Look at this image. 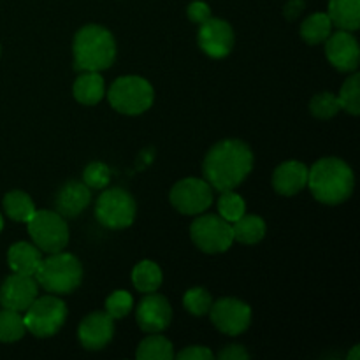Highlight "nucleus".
<instances>
[{"label":"nucleus","mask_w":360,"mask_h":360,"mask_svg":"<svg viewBox=\"0 0 360 360\" xmlns=\"http://www.w3.org/2000/svg\"><path fill=\"white\" fill-rule=\"evenodd\" d=\"M253 169V153L250 146L238 139H225L214 144L206 155L202 172L211 188L218 192L234 190L245 181Z\"/></svg>","instance_id":"nucleus-1"},{"label":"nucleus","mask_w":360,"mask_h":360,"mask_svg":"<svg viewBox=\"0 0 360 360\" xmlns=\"http://www.w3.org/2000/svg\"><path fill=\"white\" fill-rule=\"evenodd\" d=\"M354 171L340 158H320L308 169V185L313 197L327 206L345 202L354 192Z\"/></svg>","instance_id":"nucleus-2"},{"label":"nucleus","mask_w":360,"mask_h":360,"mask_svg":"<svg viewBox=\"0 0 360 360\" xmlns=\"http://www.w3.org/2000/svg\"><path fill=\"white\" fill-rule=\"evenodd\" d=\"M72 51L74 69L81 72H98L115 62L116 42L108 28L101 25H86L77 30Z\"/></svg>","instance_id":"nucleus-3"},{"label":"nucleus","mask_w":360,"mask_h":360,"mask_svg":"<svg viewBox=\"0 0 360 360\" xmlns=\"http://www.w3.org/2000/svg\"><path fill=\"white\" fill-rule=\"evenodd\" d=\"M34 278L49 294H70L81 285L83 267L79 259L62 250V252L49 253L48 259H42Z\"/></svg>","instance_id":"nucleus-4"},{"label":"nucleus","mask_w":360,"mask_h":360,"mask_svg":"<svg viewBox=\"0 0 360 360\" xmlns=\"http://www.w3.org/2000/svg\"><path fill=\"white\" fill-rule=\"evenodd\" d=\"M109 104L122 115H141L153 104V86L141 76H122L108 91Z\"/></svg>","instance_id":"nucleus-5"},{"label":"nucleus","mask_w":360,"mask_h":360,"mask_svg":"<svg viewBox=\"0 0 360 360\" xmlns=\"http://www.w3.org/2000/svg\"><path fill=\"white\" fill-rule=\"evenodd\" d=\"M28 234L41 252L56 253L62 252L69 243V227L65 218L56 211L41 210L32 214L27 221Z\"/></svg>","instance_id":"nucleus-6"},{"label":"nucleus","mask_w":360,"mask_h":360,"mask_svg":"<svg viewBox=\"0 0 360 360\" xmlns=\"http://www.w3.org/2000/svg\"><path fill=\"white\" fill-rule=\"evenodd\" d=\"M67 319V306L62 299L55 295L35 297V301L25 311V327L27 333L37 338L55 336Z\"/></svg>","instance_id":"nucleus-7"},{"label":"nucleus","mask_w":360,"mask_h":360,"mask_svg":"<svg viewBox=\"0 0 360 360\" xmlns=\"http://www.w3.org/2000/svg\"><path fill=\"white\" fill-rule=\"evenodd\" d=\"M95 217L98 224L112 231L127 229L136 218V200L127 190L109 188L97 199Z\"/></svg>","instance_id":"nucleus-8"},{"label":"nucleus","mask_w":360,"mask_h":360,"mask_svg":"<svg viewBox=\"0 0 360 360\" xmlns=\"http://www.w3.org/2000/svg\"><path fill=\"white\" fill-rule=\"evenodd\" d=\"M190 238L199 250L206 253H224L234 243L232 224L217 214H202L193 220Z\"/></svg>","instance_id":"nucleus-9"},{"label":"nucleus","mask_w":360,"mask_h":360,"mask_svg":"<svg viewBox=\"0 0 360 360\" xmlns=\"http://www.w3.org/2000/svg\"><path fill=\"white\" fill-rule=\"evenodd\" d=\"M213 202V188L206 179L185 178L171 190V204L183 214H200Z\"/></svg>","instance_id":"nucleus-10"},{"label":"nucleus","mask_w":360,"mask_h":360,"mask_svg":"<svg viewBox=\"0 0 360 360\" xmlns=\"http://www.w3.org/2000/svg\"><path fill=\"white\" fill-rule=\"evenodd\" d=\"M207 313L211 315L213 326L227 336H239L252 323V308L234 297L218 299Z\"/></svg>","instance_id":"nucleus-11"},{"label":"nucleus","mask_w":360,"mask_h":360,"mask_svg":"<svg viewBox=\"0 0 360 360\" xmlns=\"http://www.w3.org/2000/svg\"><path fill=\"white\" fill-rule=\"evenodd\" d=\"M39 294V283L30 274L13 273L0 287V304L6 309L25 313Z\"/></svg>","instance_id":"nucleus-12"},{"label":"nucleus","mask_w":360,"mask_h":360,"mask_svg":"<svg viewBox=\"0 0 360 360\" xmlns=\"http://www.w3.org/2000/svg\"><path fill=\"white\" fill-rule=\"evenodd\" d=\"M197 41H199L200 49L211 58H224L232 51L234 30L227 21L210 18L204 23H200Z\"/></svg>","instance_id":"nucleus-13"},{"label":"nucleus","mask_w":360,"mask_h":360,"mask_svg":"<svg viewBox=\"0 0 360 360\" xmlns=\"http://www.w3.org/2000/svg\"><path fill=\"white\" fill-rule=\"evenodd\" d=\"M326 55L329 62L341 72H355L360 60L359 42L350 32L340 30L327 37Z\"/></svg>","instance_id":"nucleus-14"},{"label":"nucleus","mask_w":360,"mask_h":360,"mask_svg":"<svg viewBox=\"0 0 360 360\" xmlns=\"http://www.w3.org/2000/svg\"><path fill=\"white\" fill-rule=\"evenodd\" d=\"M115 336V319L105 311H95L84 316L77 329V338L86 350H102Z\"/></svg>","instance_id":"nucleus-15"},{"label":"nucleus","mask_w":360,"mask_h":360,"mask_svg":"<svg viewBox=\"0 0 360 360\" xmlns=\"http://www.w3.org/2000/svg\"><path fill=\"white\" fill-rule=\"evenodd\" d=\"M137 323L141 329L148 334L162 333L169 327L172 319V309L167 299L164 295H158L151 292L148 297L139 302L136 311Z\"/></svg>","instance_id":"nucleus-16"},{"label":"nucleus","mask_w":360,"mask_h":360,"mask_svg":"<svg viewBox=\"0 0 360 360\" xmlns=\"http://www.w3.org/2000/svg\"><path fill=\"white\" fill-rule=\"evenodd\" d=\"M91 192L84 183L67 181L55 199L56 213L63 218H74L90 206Z\"/></svg>","instance_id":"nucleus-17"},{"label":"nucleus","mask_w":360,"mask_h":360,"mask_svg":"<svg viewBox=\"0 0 360 360\" xmlns=\"http://www.w3.org/2000/svg\"><path fill=\"white\" fill-rule=\"evenodd\" d=\"M308 185V167L299 160L283 162L273 174V188L280 195H295Z\"/></svg>","instance_id":"nucleus-18"},{"label":"nucleus","mask_w":360,"mask_h":360,"mask_svg":"<svg viewBox=\"0 0 360 360\" xmlns=\"http://www.w3.org/2000/svg\"><path fill=\"white\" fill-rule=\"evenodd\" d=\"M41 260V250L35 245H30V243H16L7 252V264L13 269V273L30 274V276H34Z\"/></svg>","instance_id":"nucleus-19"},{"label":"nucleus","mask_w":360,"mask_h":360,"mask_svg":"<svg viewBox=\"0 0 360 360\" xmlns=\"http://www.w3.org/2000/svg\"><path fill=\"white\" fill-rule=\"evenodd\" d=\"M327 14L340 30H357L360 27V0H330Z\"/></svg>","instance_id":"nucleus-20"},{"label":"nucleus","mask_w":360,"mask_h":360,"mask_svg":"<svg viewBox=\"0 0 360 360\" xmlns=\"http://www.w3.org/2000/svg\"><path fill=\"white\" fill-rule=\"evenodd\" d=\"M74 98L79 104L95 105L102 101L105 94L104 77L98 72H83L74 83Z\"/></svg>","instance_id":"nucleus-21"},{"label":"nucleus","mask_w":360,"mask_h":360,"mask_svg":"<svg viewBox=\"0 0 360 360\" xmlns=\"http://www.w3.org/2000/svg\"><path fill=\"white\" fill-rule=\"evenodd\" d=\"M232 236L243 245H257L266 236V221L257 214H243L232 224Z\"/></svg>","instance_id":"nucleus-22"},{"label":"nucleus","mask_w":360,"mask_h":360,"mask_svg":"<svg viewBox=\"0 0 360 360\" xmlns=\"http://www.w3.org/2000/svg\"><path fill=\"white\" fill-rule=\"evenodd\" d=\"M136 357L139 360H172L174 359V348L167 338L160 336L158 333L150 334L146 340L141 341Z\"/></svg>","instance_id":"nucleus-23"},{"label":"nucleus","mask_w":360,"mask_h":360,"mask_svg":"<svg viewBox=\"0 0 360 360\" xmlns=\"http://www.w3.org/2000/svg\"><path fill=\"white\" fill-rule=\"evenodd\" d=\"M4 210L11 220L27 224L32 214L35 213V204L28 193L21 192V190H13L4 197Z\"/></svg>","instance_id":"nucleus-24"},{"label":"nucleus","mask_w":360,"mask_h":360,"mask_svg":"<svg viewBox=\"0 0 360 360\" xmlns=\"http://www.w3.org/2000/svg\"><path fill=\"white\" fill-rule=\"evenodd\" d=\"M162 269L151 260H143L132 271V283L143 294H151L162 285Z\"/></svg>","instance_id":"nucleus-25"},{"label":"nucleus","mask_w":360,"mask_h":360,"mask_svg":"<svg viewBox=\"0 0 360 360\" xmlns=\"http://www.w3.org/2000/svg\"><path fill=\"white\" fill-rule=\"evenodd\" d=\"M333 32V21L327 13H315L306 18L301 25V37L308 44H320L327 41Z\"/></svg>","instance_id":"nucleus-26"},{"label":"nucleus","mask_w":360,"mask_h":360,"mask_svg":"<svg viewBox=\"0 0 360 360\" xmlns=\"http://www.w3.org/2000/svg\"><path fill=\"white\" fill-rule=\"evenodd\" d=\"M25 333H27V327H25L21 313L4 308L0 311V341L2 343H14V341L21 340Z\"/></svg>","instance_id":"nucleus-27"},{"label":"nucleus","mask_w":360,"mask_h":360,"mask_svg":"<svg viewBox=\"0 0 360 360\" xmlns=\"http://www.w3.org/2000/svg\"><path fill=\"white\" fill-rule=\"evenodd\" d=\"M341 109H345L350 115H360V74L355 72L354 76L348 77L341 86L340 95H338Z\"/></svg>","instance_id":"nucleus-28"},{"label":"nucleus","mask_w":360,"mask_h":360,"mask_svg":"<svg viewBox=\"0 0 360 360\" xmlns=\"http://www.w3.org/2000/svg\"><path fill=\"white\" fill-rule=\"evenodd\" d=\"M218 211H220V217L224 220H227L229 224H234L246 213L245 199L232 190H225L218 199Z\"/></svg>","instance_id":"nucleus-29"},{"label":"nucleus","mask_w":360,"mask_h":360,"mask_svg":"<svg viewBox=\"0 0 360 360\" xmlns=\"http://www.w3.org/2000/svg\"><path fill=\"white\" fill-rule=\"evenodd\" d=\"M309 111L315 118L320 120H329L336 116L341 111L340 101L338 95H333L330 91H322V94L315 95L309 102Z\"/></svg>","instance_id":"nucleus-30"},{"label":"nucleus","mask_w":360,"mask_h":360,"mask_svg":"<svg viewBox=\"0 0 360 360\" xmlns=\"http://www.w3.org/2000/svg\"><path fill=\"white\" fill-rule=\"evenodd\" d=\"M211 304H213V299H211L210 292L206 288H190L186 290V294L183 295V306L186 308V311L192 313L195 316H202L210 311Z\"/></svg>","instance_id":"nucleus-31"},{"label":"nucleus","mask_w":360,"mask_h":360,"mask_svg":"<svg viewBox=\"0 0 360 360\" xmlns=\"http://www.w3.org/2000/svg\"><path fill=\"white\" fill-rule=\"evenodd\" d=\"M109 179H111V171L104 162H91L86 165L83 172L84 185L90 190H102L108 186Z\"/></svg>","instance_id":"nucleus-32"},{"label":"nucleus","mask_w":360,"mask_h":360,"mask_svg":"<svg viewBox=\"0 0 360 360\" xmlns=\"http://www.w3.org/2000/svg\"><path fill=\"white\" fill-rule=\"evenodd\" d=\"M134 299L129 292L125 290H116L105 299V313L112 316V319H123L132 311Z\"/></svg>","instance_id":"nucleus-33"},{"label":"nucleus","mask_w":360,"mask_h":360,"mask_svg":"<svg viewBox=\"0 0 360 360\" xmlns=\"http://www.w3.org/2000/svg\"><path fill=\"white\" fill-rule=\"evenodd\" d=\"M186 14H188L190 21L200 25V23H204L206 20H210L211 9L206 2H200V0H197V2L190 4L188 9H186Z\"/></svg>","instance_id":"nucleus-34"},{"label":"nucleus","mask_w":360,"mask_h":360,"mask_svg":"<svg viewBox=\"0 0 360 360\" xmlns=\"http://www.w3.org/2000/svg\"><path fill=\"white\" fill-rule=\"evenodd\" d=\"M179 360H213L214 355L206 347H188L178 354Z\"/></svg>","instance_id":"nucleus-35"},{"label":"nucleus","mask_w":360,"mask_h":360,"mask_svg":"<svg viewBox=\"0 0 360 360\" xmlns=\"http://www.w3.org/2000/svg\"><path fill=\"white\" fill-rule=\"evenodd\" d=\"M218 359L221 360H248L250 354L241 345H229L218 354Z\"/></svg>","instance_id":"nucleus-36"},{"label":"nucleus","mask_w":360,"mask_h":360,"mask_svg":"<svg viewBox=\"0 0 360 360\" xmlns=\"http://www.w3.org/2000/svg\"><path fill=\"white\" fill-rule=\"evenodd\" d=\"M302 9H304V2H302V0H290V2L285 6V16H287L288 20H295V18L301 14Z\"/></svg>","instance_id":"nucleus-37"},{"label":"nucleus","mask_w":360,"mask_h":360,"mask_svg":"<svg viewBox=\"0 0 360 360\" xmlns=\"http://www.w3.org/2000/svg\"><path fill=\"white\" fill-rule=\"evenodd\" d=\"M360 357V347H354V350L348 354V360H359Z\"/></svg>","instance_id":"nucleus-38"},{"label":"nucleus","mask_w":360,"mask_h":360,"mask_svg":"<svg viewBox=\"0 0 360 360\" xmlns=\"http://www.w3.org/2000/svg\"><path fill=\"white\" fill-rule=\"evenodd\" d=\"M2 229H4V220H2V217H0V232H2Z\"/></svg>","instance_id":"nucleus-39"}]
</instances>
